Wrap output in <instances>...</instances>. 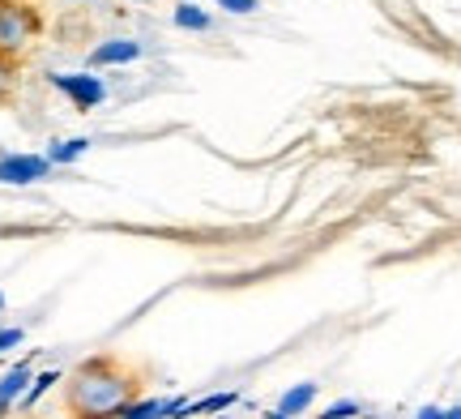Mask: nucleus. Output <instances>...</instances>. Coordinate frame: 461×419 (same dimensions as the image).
<instances>
[{
  "instance_id": "f257e3e1",
  "label": "nucleus",
  "mask_w": 461,
  "mask_h": 419,
  "mask_svg": "<svg viewBox=\"0 0 461 419\" xmlns=\"http://www.w3.org/2000/svg\"><path fill=\"white\" fill-rule=\"evenodd\" d=\"M137 398V381L115 360H86L65 381V406L73 419H120Z\"/></svg>"
},
{
  "instance_id": "f03ea898",
  "label": "nucleus",
  "mask_w": 461,
  "mask_h": 419,
  "mask_svg": "<svg viewBox=\"0 0 461 419\" xmlns=\"http://www.w3.org/2000/svg\"><path fill=\"white\" fill-rule=\"evenodd\" d=\"M43 34V17L26 0H0V56L17 60L34 48V39Z\"/></svg>"
},
{
  "instance_id": "7ed1b4c3",
  "label": "nucleus",
  "mask_w": 461,
  "mask_h": 419,
  "mask_svg": "<svg viewBox=\"0 0 461 419\" xmlns=\"http://www.w3.org/2000/svg\"><path fill=\"white\" fill-rule=\"evenodd\" d=\"M51 86L73 99V107H99L107 99V86L99 73H51Z\"/></svg>"
},
{
  "instance_id": "20e7f679",
  "label": "nucleus",
  "mask_w": 461,
  "mask_h": 419,
  "mask_svg": "<svg viewBox=\"0 0 461 419\" xmlns=\"http://www.w3.org/2000/svg\"><path fill=\"white\" fill-rule=\"evenodd\" d=\"M48 154H9L0 159V185H39L48 180Z\"/></svg>"
},
{
  "instance_id": "39448f33",
  "label": "nucleus",
  "mask_w": 461,
  "mask_h": 419,
  "mask_svg": "<svg viewBox=\"0 0 461 419\" xmlns=\"http://www.w3.org/2000/svg\"><path fill=\"white\" fill-rule=\"evenodd\" d=\"M141 60V43L137 39H103L99 48L90 51V68H115Z\"/></svg>"
},
{
  "instance_id": "423d86ee",
  "label": "nucleus",
  "mask_w": 461,
  "mask_h": 419,
  "mask_svg": "<svg viewBox=\"0 0 461 419\" xmlns=\"http://www.w3.org/2000/svg\"><path fill=\"white\" fill-rule=\"evenodd\" d=\"M34 381V369L31 360H22V364H14V369L0 377V419H9V411H14L17 403H22V394L31 389Z\"/></svg>"
},
{
  "instance_id": "0eeeda50",
  "label": "nucleus",
  "mask_w": 461,
  "mask_h": 419,
  "mask_svg": "<svg viewBox=\"0 0 461 419\" xmlns=\"http://www.w3.org/2000/svg\"><path fill=\"white\" fill-rule=\"evenodd\" d=\"M316 403V381H299V386H291L286 394L278 398V415L295 419V415H308Z\"/></svg>"
},
{
  "instance_id": "6e6552de",
  "label": "nucleus",
  "mask_w": 461,
  "mask_h": 419,
  "mask_svg": "<svg viewBox=\"0 0 461 419\" xmlns=\"http://www.w3.org/2000/svg\"><path fill=\"white\" fill-rule=\"evenodd\" d=\"M240 403V394L235 389H218V394H205L197 403H188L184 419H201V415H218V411H230V406Z\"/></svg>"
},
{
  "instance_id": "1a4fd4ad",
  "label": "nucleus",
  "mask_w": 461,
  "mask_h": 419,
  "mask_svg": "<svg viewBox=\"0 0 461 419\" xmlns=\"http://www.w3.org/2000/svg\"><path fill=\"white\" fill-rule=\"evenodd\" d=\"M86 150H90V137H68V141H56L48 150V163L51 168H68V163H77Z\"/></svg>"
},
{
  "instance_id": "9d476101",
  "label": "nucleus",
  "mask_w": 461,
  "mask_h": 419,
  "mask_svg": "<svg viewBox=\"0 0 461 419\" xmlns=\"http://www.w3.org/2000/svg\"><path fill=\"white\" fill-rule=\"evenodd\" d=\"M56 381H65V377H60V372L56 369H43V372H34V381H31V389H26V394H22V411H34V406L43 403V394H48L51 386H56Z\"/></svg>"
},
{
  "instance_id": "9b49d317",
  "label": "nucleus",
  "mask_w": 461,
  "mask_h": 419,
  "mask_svg": "<svg viewBox=\"0 0 461 419\" xmlns=\"http://www.w3.org/2000/svg\"><path fill=\"white\" fill-rule=\"evenodd\" d=\"M176 26H180V31H205V26H210V14L197 9V5H176Z\"/></svg>"
},
{
  "instance_id": "f8f14e48",
  "label": "nucleus",
  "mask_w": 461,
  "mask_h": 419,
  "mask_svg": "<svg viewBox=\"0 0 461 419\" xmlns=\"http://www.w3.org/2000/svg\"><path fill=\"white\" fill-rule=\"evenodd\" d=\"M14 86H17V68H14V60H5V56H0V103L14 99Z\"/></svg>"
},
{
  "instance_id": "ddd939ff",
  "label": "nucleus",
  "mask_w": 461,
  "mask_h": 419,
  "mask_svg": "<svg viewBox=\"0 0 461 419\" xmlns=\"http://www.w3.org/2000/svg\"><path fill=\"white\" fill-rule=\"evenodd\" d=\"M359 415V403L355 398H342V403H330L325 411H321V419H355Z\"/></svg>"
},
{
  "instance_id": "4468645a",
  "label": "nucleus",
  "mask_w": 461,
  "mask_h": 419,
  "mask_svg": "<svg viewBox=\"0 0 461 419\" xmlns=\"http://www.w3.org/2000/svg\"><path fill=\"white\" fill-rule=\"evenodd\" d=\"M184 411H188V398H184V394H176V398H163V403H158V419H184Z\"/></svg>"
},
{
  "instance_id": "2eb2a0df",
  "label": "nucleus",
  "mask_w": 461,
  "mask_h": 419,
  "mask_svg": "<svg viewBox=\"0 0 461 419\" xmlns=\"http://www.w3.org/2000/svg\"><path fill=\"white\" fill-rule=\"evenodd\" d=\"M214 5H222V9H227V14H235V17L257 14V0H214Z\"/></svg>"
},
{
  "instance_id": "dca6fc26",
  "label": "nucleus",
  "mask_w": 461,
  "mask_h": 419,
  "mask_svg": "<svg viewBox=\"0 0 461 419\" xmlns=\"http://www.w3.org/2000/svg\"><path fill=\"white\" fill-rule=\"evenodd\" d=\"M17 342H22V330H17V325H5V330H0V355L14 351Z\"/></svg>"
},
{
  "instance_id": "f3484780",
  "label": "nucleus",
  "mask_w": 461,
  "mask_h": 419,
  "mask_svg": "<svg viewBox=\"0 0 461 419\" xmlns=\"http://www.w3.org/2000/svg\"><path fill=\"white\" fill-rule=\"evenodd\" d=\"M414 419H445V406H436V403H431V406H423V411H419Z\"/></svg>"
},
{
  "instance_id": "a211bd4d",
  "label": "nucleus",
  "mask_w": 461,
  "mask_h": 419,
  "mask_svg": "<svg viewBox=\"0 0 461 419\" xmlns=\"http://www.w3.org/2000/svg\"><path fill=\"white\" fill-rule=\"evenodd\" d=\"M445 419H461V403H457V406H448V411H445Z\"/></svg>"
},
{
  "instance_id": "6ab92c4d",
  "label": "nucleus",
  "mask_w": 461,
  "mask_h": 419,
  "mask_svg": "<svg viewBox=\"0 0 461 419\" xmlns=\"http://www.w3.org/2000/svg\"><path fill=\"white\" fill-rule=\"evenodd\" d=\"M265 419H286V415H278V411H269V415H265Z\"/></svg>"
},
{
  "instance_id": "aec40b11",
  "label": "nucleus",
  "mask_w": 461,
  "mask_h": 419,
  "mask_svg": "<svg viewBox=\"0 0 461 419\" xmlns=\"http://www.w3.org/2000/svg\"><path fill=\"white\" fill-rule=\"evenodd\" d=\"M0 308H5V291H0Z\"/></svg>"
},
{
  "instance_id": "412c9836",
  "label": "nucleus",
  "mask_w": 461,
  "mask_h": 419,
  "mask_svg": "<svg viewBox=\"0 0 461 419\" xmlns=\"http://www.w3.org/2000/svg\"><path fill=\"white\" fill-rule=\"evenodd\" d=\"M218 419H230V415H218Z\"/></svg>"
}]
</instances>
